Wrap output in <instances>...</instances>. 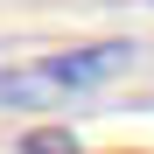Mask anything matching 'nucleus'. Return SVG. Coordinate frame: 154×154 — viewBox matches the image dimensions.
Instances as JSON below:
<instances>
[{"label":"nucleus","instance_id":"nucleus-3","mask_svg":"<svg viewBox=\"0 0 154 154\" xmlns=\"http://www.w3.org/2000/svg\"><path fill=\"white\" fill-rule=\"evenodd\" d=\"M126 154H133V147H126Z\"/></svg>","mask_w":154,"mask_h":154},{"label":"nucleus","instance_id":"nucleus-2","mask_svg":"<svg viewBox=\"0 0 154 154\" xmlns=\"http://www.w3.org/2000/svg\"><path fill=\"white\" fill-rule=\"evenodd\" d=\"M14 154H84V140H77L70 126H28V133L14 140Z\"/></svg>","mask_w":154,"mask_h":154},{"label":"nucleus","instance_id":"nucleus-1","mask_svg":"<svg viewBox=\"0 0 154 154\" xmlns=\"http://www.w3.org/2000/svg\"><path fill=\"white\" fill-rule=\"evenodd\" d=\"M126 63H133V42H77L49 56H21L0 70V112H63L98 84H112Z\"/></svg>","mask_w":154,"mask_h":154}]
</instances>
